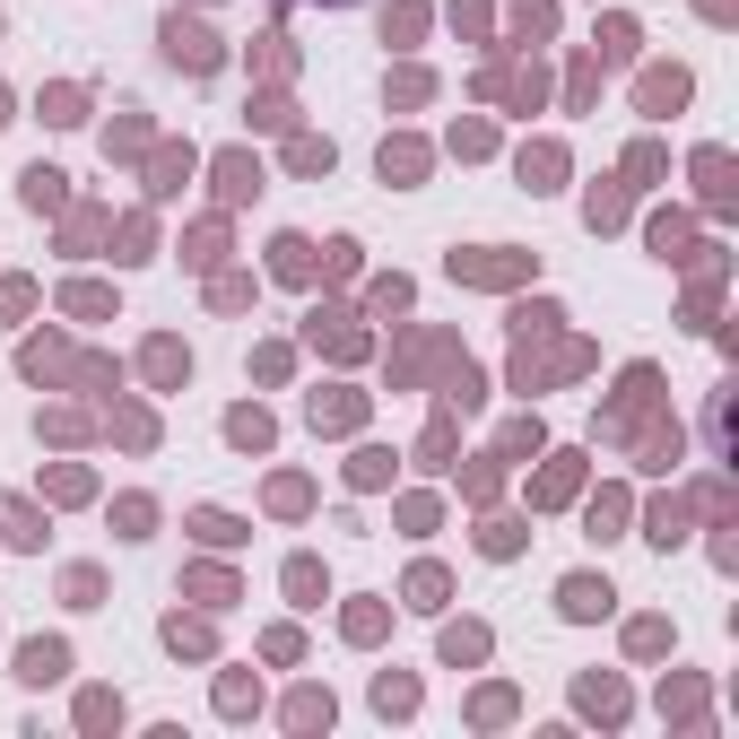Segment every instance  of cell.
I'll use <instances>...</instances> for the list:
<instances>
[{"label": "cell", "instance_id": "obj_1", "mask_svg": "<svg viewBox=\"0 0 739 739\" xmlns=\"http://www.w3.org/2000/svg\"><path fill=\"white\" fill-rule=\"evenodd\" d=\"M166 61H174V70H192V79H209L227 53H218V35H209V26H192V18H166Z\"/></svg>", "mask_w": 739, "mask_h": 739}, {"label": "cell", "instance_id": "obj_2", "mask_svg": "<svg viewBox=\"0 0 739 739\" xmlns=\"http://www.w3.org/2000/svg\"><path fill=\"white\" fill-rule=\"evenodd\" d=\"M61 670H70V652H61V644H26V652H18V679H35V687H44V679H61Z\"/></svg>", "mask_w": 739, "mask_h": 739}, {"label": "cell", "instance_id": "obj_3", "mask_svg": "<svg viewBox=\"0 0 739 739\" xmlns=\"http://www.w3.org/2000/svg\"><path fill=\"white\" fill-rule=\"evenodd\" d=\"M557 601H566V617H601V610H610V583H592V575H575V583H566Z\"/></svg>", "mask_w": 739, "mask_h": 739}, {"label": "cell", "instance_id": "obj_4", "mask_svg": "<svg viewBox=\"0 0 739 739\" xmlns=\"http://www.w3.org/2000/svg\"><path fill=\"white\" fill-rule=\"evenodd\" d=\"M218 192H227V201H252V192H261V166H252V157H218Z\"/></svg>", "mask_w": 739, "mask_h": 739}, {"label": "cell", "instance_id": "obj_5", "mask_svg": "<svg viewBox=\"0 0 739 739\" xmlns=\"http://www.w3.org/2000/svg\"><path fill=\"white\" fill-rule=\"evenodd\" d=\"M18 192H26V209H61V174H53V166H26Z\"/></svg>", "mask_w": 739, "mask_h": 739}, {"label": "cell", "instance_id": "obj_6", "mask_svg": "<svg viewBox=\"0 0 739 739\" xmlns=\"http://www.w3.org/2000/svg\"><path fill=\"white\" fill-rule=\"evenodd\" d=\"M278 278H314V245L305 236H278Z\"/></svg>", "mask_w": 739, "mask_h": 739}, {"label": "cell", "instance_id": "obj_7", "mask_svg": "<svg viewBox=\"0 0 739 739\" xmlns=\"http://www.w3.org/2000/svg\"><path fill=\"white\" fill-rule=\"evenodd\" d=\"M148 374H157V383H183V374H192V357H183L174 340H157V349H148Z\"/></svg>", "mask_w": 739, "mask_h": 739}, {"label": "cell", "instance_id": "obj_8", "mask_svg": "<svg viewBox=\"0 0 739 739\" xmlns=\"http://www.w3.org/2000/svg\"><path fill=\"white\" fill-rule=\"evenodd\" d=\"M679 96H687V79H679V70H652V79H644V105H652V114H661V105H679Z\"/></svg>", "mask_w": 739, "mask_h": 739}, {"label": "cell", "instance_id": "obj_9", "mask_svg": "<svg viewBox=\"0 0 739 739\" xmlns=\"http://www.w3.org/2000/svg\"><path fill=\"white\" fill-rule=\"evenodd\" d=\"M192 531H201L209 548H236V539H245V522H227V513H192Z\"/></svg>", "mask_w": 739, "mask_h": 739}, {"label": "cell", "instance_id": "obj_10", "mask_svg": "<svg viewBox=\"0 0 739 739\" xmlns=\"http://www.w3.org/2000/svg\"><path fill=\"white\" fill-rule=\"evenodd\" d=\"M227 435H236V444H252V453H261V444H270V418H261V409H236V418H227Z\"/></svg>", "mask_w": 739, "mask_h": 739}, {"label": "cell", "instance_id": "obj_11", "mask_svg": "<svg viewBox=\"0 0 739 739\" xmlns=\"http://www.w3.org/2000/svg\"><path fill=\"white\" fill-rule=\"evenodd\" d=\"M79 114H88L79 88H53V96H44V123H79Z\"/></svg>", "mask_w": 739, "mask_h": 739}, {"label": "cell", "instance_id": "obj_12", "mask_svg": "<svg viewBox=\"0 0 739 739\" xmlns=\"http://www.w3.org/2000/svg\"><path fill=\"white\" fill-rule=\"evenodd\" d=\"M349 418H357V400H349V391H331V400L314 391V427H349Z\"/></svg>", "mask_w": 739, "mask_h": 739}, {"label": "cell", "instance_id": "obj_13", "mask_svg": "<svg viewBox=\"0 0 739 739\" xmlns=\"http://www.w3.org/2000/svg\"><path fill=\"white\" fill-rule=\"evenodd\" d=\"M0 522H9V539H18V548H44V531H35V504H9Z\"/></svg>", "mask_w": 739, "mask_h": 739}, {"label": "cell", "instance_id": "obj_14", "mask_svg": "<svg viewBox=\"0 0 739 739\" xmlns=\"http://www.w3.org/2000/svg\"><path fill=\"white\" fill-rule=\"evenodd\" d=\"M166 644H174V652H209V626H192V617H166Z\"/></svg>", "mask_w": 739, "mask_h": 739}, {"label": "cell", "instance_id": "obj_15", "mask_svg": "<svg viewBox=\"0 0 739 739\" xmlns=\"http://www.w3.org/2000/svg\"><path fill=\"white\" fill-rule=\"evenodd\" d=\"M575 496V462H548V479H539V504H566Z\"/></svg>", "mask_w": 739, "mask_h": 739}, {"label": "cell", "instance_id": "obj_16", "mask_svg": "<svg viewBox=\"0 0 739 739\" xmlns=\"http://www.w3.org/2000/svg\"><path fill=\"white\" fill-rule=\"evenodd\" d=\"M287 592H296V601L314 610V592H322V575H314V557H296V566H287Z\"/></svg>", "mask_w": 739, "mask_h": 739}, {"label": "cell", "instance_id": "obj_17", "mask_svg": "<svg viewBox=\"0 0 739 739\" xmlns=\"http://www.w3.org/2000/svg\"><path fill=\"white\" fill-rule=\"evenodd\" d=\"M409 601H418V610H435V601H444V575H435V566H418V575H409Z\"/></svg>", "mask_w": 739, "mask_h": 739}, {"label": "cell", "instance_id": "obj_18", "mask_svg": "<svg viewBox=\"0 0 739 739\" xmlns=\"http://www.w3.org/2000/svg\"><path fill=\"white\" fill-rule=\"evenodd\" d=\"M418 166H427V157H418V148H383V183H391V174H400V183H409V174H418Z\"/></svg>", "mask_w": 739, "mask_h": 739}, {"label": "cell", "instance_id": "obj_19", "mask_svg": "<svg viewBox=\"0 0 739 739\" xmlns=\"http://www.w3.org/2000/svg\"><path fill=\"white\" fill-rule=\"evenodd\" d=\"M192 592H201L209 610H227V601H236V583H227V575H192Z\"/></svg>", "mask_w": 739, "mask_h": 739}, {"label": "cell", "instance_id": "obj_20", "mask_svg": "<svg viewBox=\"0 0 739 739\" xmlns=\"http://www.w3.org/2000/svg\"><path fill=\"white\" fill-rule=\"evenodd\" d=\"M626 218V192H592V227H617Z\"/></svg>", "mask_w": 739, "mask_h": 739}, {"label": "cell", "instance_id": "obj_21", "mask_svg": "<svg viewBox=\"0 0 739 739\" xmlns=\"http://www.w3.org/2000/svg\"><path fill=\"white\" fill-rule=\"evenodd\" d=\"M148 522H157V513H148V496H130V504H123V539H148Z\"/></svg>", "mask_w": 739, "mask_h": 739}, {"label": "cell", "instance_id": "obj_22", "mask_svg": "<svg viewBox=\"0 0 739 739\" xmlns=\"http://www.w3.org/2000/svg\"><path fill=\"white\" fill-rule=\"evenodd\" d=\"M0 123H9V96H0Z\"/></svg>", "mask_w": 739, "mask_h": 739}]
</instances>
